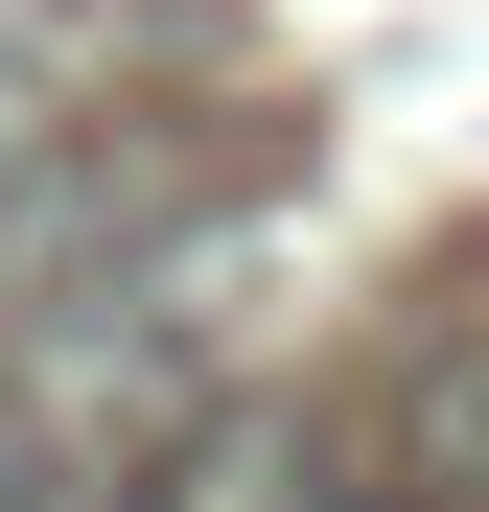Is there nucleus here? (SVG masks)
Returning <instances> with one entry per match:
<instances>
[{"instance_id": "nucleus-1", "label": "nucleus", "mask_w": 489, "mask_h": 512, "mask_svg": "<svg viewBox=\"0 0 489 512\" xmlns=\"http://www.w3.org/2000/svg\"><path fill=\"white\" fill-rule=\"evenodd\" d=\"M0 512H47V443H0Z\"/></svg>"}]
</instances>
